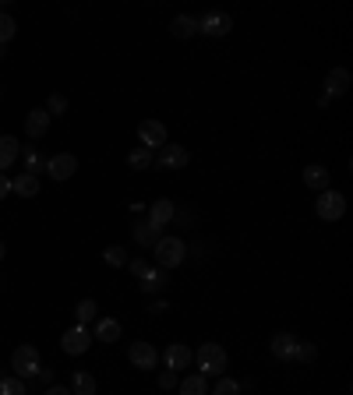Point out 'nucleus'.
<instances>
[{
	"instance_id": "f257e3e1",
	"label": "nucleus",
	"mask_w": 353,
	"mask_h": 395,
	"mask_svg": "<svg viewBox=\"0 0 353 395\" xmlns=\"http://www.w3.org/2000/svg\"><path fill=\"white\" fill-rule=\"evenodd\" d=\"M194 363H198V374H219L223 377V367H226V349L219 342H202L194 349Z\"/></svg>"
},
{
	"instance_id": "f03ea898",
	"label": "nucleus",
	"mask_w": 353,
	"mask_h": 395,
	"mask_svg": "<svg viewBox=\"0 0 353 395\" xmlns=\"http://www.w3.org/2000/svg\"><path fill=\"white\" fill-rule=\"evenodd\" d=\"M152 251H156V268H177L184 261V254H187L180 237H159Z\"/></svg>"
},
{
	"instance_id": "7ed1b4c3",
	"label": "nucleus",
	"mask_w": 353,
	"mask_h": 395,
	"mask_svg": "<svg viewBox=\"0 0 353 395\" xmlns=\"http://www.w3.org/2000/svg\"><path fill=\"white\" fill-rule=\"evenodd\" d=\"M314 212H318V219L335 222V219H342V212H346V198H342L339 191H321L318 201H314Z\"/></svg>"
},
{
	"instance_id": "20e7f679",
	"label": "nucleus",
	"mask_w": 353,
	"mask_h": 395,
	"mask_svg": "<svg viewBox=\"0 0 353 395\" xmlns=\"http://www.w3.org/2000/svg\"><path fill=\"white\" fill-rule=\"evenodd\" d=\"M11 367H15L18 377L39 374V349H36V346H18V349L11 353Z\"/></svg>"
},
{
	"instance_id": "39448f33",
	"label": "nucleus",
	"mask_w": 353,
	"mask_h": 395,
	"mask_svg": "<svg viewBox=\"0 0 353 395\" xmlns=\"http://www.w3.org/2000/svg\"><path fill=\"white\" fill-rule=\"evenodd\" d=\"M61 346H64V353H71V356H82V353L92 346V332H89L85 325H75V328H68V332H64Z\"/></svg>"
},
{
	"instance_id": "423d86ee",
	"label": "nucleus",
	"mask_w": 353,
	"mask_h": 395,
	"mask_svg": "<svg viewBox=\"0 0 353 395\" xmlns=\"http://www.w3.org/2000/svg\"><path fill=\"white\" fill-rule=\"evenodd\" d=\"M138 142H142V149H163L166 145V127L159 124V120H142L138 124Z\"/></svg>"
},
{
	"instance_id": "0eeeda50",
	"label": "nucleus",
	"mask_w": 353,
	"mask_h": 395,
	"mask_svg": "<svg viewBox=\"0 0 353 395\" xmlns=\"http://www.w3.org/2000/svg\"><path fill=\"white\" fill-rule=\"evenodd\" d=\"M230 29H233V18L226 11H209L198 22V32H205V36H230Z\"/></svg>"
},
{
	"instance_id": "6e6552de",
	"label": "nucleus",
	"mask_w": 353,
	"mask_h": 395,
	"mask_svg": "<svg viewBox=\"0 0 353 395\" xmlns=\"http://www.w3.org/2000/svg\"><path fill=\"white\" fill-rule=\"evenodd\" d=\"M187 159H191V156H187L184 145H163L159 156H156V166H159V170H184Z\"/></svg>"
},
{
	"instance_id": "1a4fd4ad",
	"label": "nucleus",
	"mask_w": 353,
	"mask_h": 395,
	"mask_svg": "<svg viewBox=\"0 0 353 395\" xmlns=\"http://www.w3.org/2000/svg\"><path fill=\"white\" fill-rule=\"evenodd\" d=\"M75 170H78V159H75L71 152H61V156L47 159V173H50V180H71Z\"/></svg>"
},
{
	"instance_id": "9d476101",
	"label": "nucleus",
	"mask_w": 353,
	"mask_h": 395,
	"mask_svg": "<svg viewBox=\"0 0 353 395\" xmlns=\"http://www.w3.org/2000/svg\"><path fill=\"white\" fill-rule=\"evenodd\" d=\"M128 360H131L138 370H152V367L159 363V353H156L152 342H135V346L128 349Z\"/></svg>"
},
{
	"instance_id": "9b49d317",
	"label": "nucleus",
	"mask_w": 353,
	"mask_h": 395,
	"mask_svg": "<svg viewBox=\"0 0 353 395\" xmlns=\"http://www.w3.org/2000/svg\"><path fill=\"white\" fill-rule=\"evenodd\" d=\"M173 212H177V208H173V201H170V198H159V201H152V208H149V222L163 233V226L173 219Z\"/></svg>"
},
{
	"instance_id": "f8f14e48",
	"label": "nucleus",
	"mask_w": 353,
	"mask_h": 395,
	"mask_svg": "<svg viewBox=\"0 0 353 395\" xmlns=\"http://www.w3.org/2000/svg\"><path fill=\"white\" fill-rule=\"evenodd\" d=\"M346 89H349V71H346V68H332L328 78H325V92H328V96H346ZM328 96H325V99H328Z\"/></svg>"
},
{
	"instance_id": "ddd939ff",
	"label": "nucleus",
	"mask_w": 353,
	"mask_h": 395,
	"mask_svg": "<svg viewBox=\"0 0 353 395\" xmlns=\"http://www.w3.org/2000/svg\"><path fill=\"white\" fill-rule=\"evenodd\" d=\"M272 353H275V360H293L297 356V335H290V332H279L275 339H272Z\"/></svg>"
},
{
	"instance_id": "4468645a",
	"label": "nucleus",
	"mask_w": 353,
	"mask_h": 395,
	"mask_svg": "<svg viewBox=\"0 0 353 395\" xmlns=\"http://www.w3.org/2000/svg\"><path fill=\"white\" fill-rule=\"evenodd\" d=\"M50 131V113L47 110H32L29 117H25V134L29 138H43Z\"/></svg>"
},
{
	"instance_id": "2eb2a0df",
	"label": "nucleus",
	"mask_w": 353,
	"mask_h": 395,
	"mask_svg": "<svg viewBox=\"0 0 353 395\" xmlns=\"http://www.w3.org/2000/svg\"><path fill=\"white\" fill-rule=\"evenodd\" d=\"M304 187H311V191H318V194H321V191H328V170H325V166H318V163H314V166H307V170H304Z\"/></svg>"
},
{
	"instance_id": "dca6fc26",
	"label": "nucleus",
	"mask_w": 353,
	"mask_h": 395,
	"mask_svg": "<svg viewBox=\"0 0 353 395\" xmlns=\"http://www.w3.org/2000/svg\"><path fill=\"white\" fill-rule=\"evenodd\" d=\"M166 367H170V370H187V367H191V349L180 346V342H173V346L166 349Z\"/></svg>"
},
{
	"instance_id": "f3484780",
	"label": "nucleus",
	"mask_w": 353,
	"mask_h": 395,
	"mask_svg": "<svg viewBox=\"0 0 353 395\" xmlns=\"http://www.w3.org/2000/svg\"><path fill=\"white\" fill-rule=\"evenodd\" d=\"M92 339H99V342H117V339H120V321H117V318H99Z\"/></svg>"
},
{
	"instance_id": "a211bd4d",
	"label": "nucleus",
	"mask_w": 353,
	"mask_h": 395,
	"mask_svg": "<svg viewBox=\"0 0 353 395\" xmlns=\"http://www.w3.org/2000/svg\"><path fill=\"white\" fill-rule=\"evenodd\" d=\"M18 152H22V145H18V138H11V134H4L0 138V173H4L15 159H18Z\"/></svg>"
},
{
	"instance_id": "6ab92c4d",
	"label": "nucleus",
	"mask_w": 353,
	"mask_h": 395,
	"mask_svg": "<svg viewBox=\"0 0 353 395\" xmlns=\"http://www.w3.org/2000/svg\"><path fill=\"white\" fill-rule=\"evenodd\" d=\"M170 32H173L177 39H191V36L198 32V18H191V15H177V18L170 22Z\"/></svg>"
},
{
	"instance_id": "aec40b11",
	"label": "nucleus",
	"mask_w": 353,
	"mask_h": 395,
	"mask_svg": "<svg viewBox=\"0 0 353 395\" xmlns=\"http://www.w3.org/2000/svg\"><path fill=\"white\" fill-rule=\"evenodd\" d=\"M11 191L22 194V198H36L39 194V177L36 173H22L18 180H11Z\"/></svg>"
},
{
	"instance_id": "412c9836",
	"label": "nucleus",
	"mask_w": 353,
	"mask_h": 395,
	"mask_svg": "<svg viewBox=\"0 0 353 395\" xmlns=\"http://www.w3.org/2000/svg\"><path fill=\"white\" fill-rule=\"evenodd\" d=\"M71 395H96V377L85 370H75L71 377Z\"/></svg>"
},
{
	"instance_id": "4be33fe9",
	"label": "nucleus",
	"mask_w": 353,
	"mask_h": 395,
	"mask_svg": "<svg viewBox=\"0 0 353 395\" xmlns=\"http://www.w3.org/2000/svg\"><path fill=\"white\" fill-rule=\"evenodd\" d=\"M159 237H163V233H159V230H156V226H152L149 219L135 226V240H138L142 247H156V240H159Z\"/></svg>"
},
{
	"instance_id": "5701e85b",
	"label": "nucleus",
	"mask_w": 353,
	"mask_h": 395,
	"mask_svg": "<svg viewBox=\"0 0 353 395\" xmlns=\"http://www.w3.org/2000/svg\"><path fill=\"white\" fill-rule=\"evenodd\" d=\"M180 395H209L205 374H187V377L180 381Z\"/></svg>"
},
{
	"instance_id": "b1692460",
	"label": "nucleus",
	"mask_w": 353,
	"mask_h": 395,
	"mask_svg": "<svg viewBox=\"0 0 353 395\" xmlns=\"http://www.w3.org/2000/svg\"><path fill=\"white\" fill-rule=\"evenodd\" d=\"M166 282H170V279H166V268H152V272L142 279V293H159Z\"/></svg>"
},
{
	"instance_id": "393cba45",
	"label": "nucleus",
	"mask_w": 353,
	"mask_h": 395,
	"mask_svg": "<svg viewBox=\"0 0 353 395\" xmlns=\"http://www.w3.org/2000/svg\"><path fill=\"white\" fill-rule=\"evenodd\" d=\"M152 163H156V156L149 149H131V156H128V166L131 170H149Z\"/></svg>"
},
{
	"instance_id": "a878e982",
	"label": "nucleus",
	"mask_w": 353,
	"mask_h": 395,
	"mask_svg": "<svg viewBox=\"0 0 353 395\" xmlns=\"http://www.w3.org/2000/svg\"><path fill=\"white\" fill-rule=\"evenodd\" d=\"M96 314H99L96 300H82V303L75 307V318H78V325H89V321H96Z\"/></svg>"
},
{
	"instance_id": "bb28decb",
	"label": "nucleus",
	"mask_w": 353,
	"mask_h": 395,
	"mask_svg": "<svg viewBox=\"0 0 353 395\" xmlns=\"http://www.w3.org/2000/svg\"><path fill=\"white\" fill-rule=\"evenodd\" d=\"M0 395H25L22 377H0Z\"/></svg>"
},
{
	"instance_id": "cd10ccee",
	"label": "nucleus",
	"mask_w": 353,
	"mask_h": 395,
	"mask_svg": "<svg viewBox=\"0 0 353 395\" xmlns=\"http://www.w3.org/2000/svg\"><path fill=\"white\" fill-rule=\"evenodd\" d=\"M103 258H106V265H113V268H124V265H128V251H124V247H106Z\"/></svg>"
},
{
	"instance_id": "c85d7f7f",
	"label": "nucleus",
	"mask_w": 353,
	"mask_h": 395,
	"mask_svg": "<svg viewBox=\"0 0 353 395\" xmlns=\"http://www.w3.org/2000/svg\"><path fill=\"white\" fill-rule=\"evenodd\" d=\"M212 395H240V384L233 377H219L216 388H212Z\"/></svg>"
},
{
	"instance_id": "c756f323",
	"label": "nucleus",
	"mask_w": 353,
	"mask_h": 395,
	"mask_svg": "<svg viewBox=\"0 0 353 395\" xmlns=\"http://www.w3.org/2000/svg\"><path fill=\"white\" fill-rule=\"evenodd\" d=\"M15 29H18V25H15L11 15H0V43H11V39H15Z\"/></svg>"
},
{
	"instance_id": "7c9ffc66",
	"label": "nucleus",
	"mask_w": 353,
	"mask_h": 395,
	"mask_svg": "<svg viewBox=\"0 0 353 395\" xmlns=\"http://www.w3.org/2000/svg\"><path fill=\"white\" fill-rule=\"evenodd\" d=\"M128 268H131V275H135V279H145V275H149V272H152L156 265H149V261L135 258V261H128Z\"/></svg>"
},
{
	"instance_id": "2f4dec72",
	"label": "nucleus",
	"mask_w": 353,
	"mask_h": 395,
	"mask_svg": "<svg viewBox=\"0 0 353 395\" xmlns=\"http://www.w3.org/2000/svg\"><path fill=\"white\" fill-rule=\"evenodd\" d=\"M314 356H318V346H311V342H297V356H293V360L307 363V360H314Z\"/></svg>"
},
{
	"instance_id": "473e14b6",
	"label": "nucleus",
	"mask_w": 353,
	"mask_h": 395,
	"mask_svg": "<svg viewBox=\"0 0 353 395\" xmlns=\"http://www.w3.org/2000/svg\"><path fill=\"white\" fill-rule=\"evenodd\" d=\"M64 110H68V99H64V96H50V103H47V113H50V117H61Z\"/></svg>"
},
{
	"instance_id": "72a5a7b5",
	"label": "nucleus",
	"mask_w": 353,
	"mask_h": 395,
	"mask_svg": "<svg viewBox=\"0 0 353 395\" xmlns=\"http://www.w3.org/2000/svg\"><path fill=\"white\" fill-rule=\"evenodd\" d=\"M159 384H163V388H173V384H177V370H166V374L159 377Z\"/></svg>"
},
{
	"instance_id": "f704fd0d",
	"label": "nucleus",
	"mask_w": 353,
	"mask_h": 395,
	"mask_svg": "<svg viewBox=\"0 0 353 395\" xmlns=\"http://www.w3.org/2000/svg\"><path fill=\"white\" fill-rule=\"evenodd\" d=\"M8 191H11V180H8L4 173H0V198H8Z\"/></svg>"
},
{
	"instance_id": "c9c22d12",
	"label": "nucleus",
	"mask_w": 353,
	"mask_h": 395,
	"mask_svg": "<svg viewBox=\"0 0 353 395\" xmlns=\"http://www.w3.org/2000/svg\"><path fill=\"white\" fill-rule=\"evenodd\" d=\"M149 311H152V314H163V311H170V307H166V300H156Z\"/></svg>"
},
{
	"instance_id": "e433bc0d",
	"label": "nucleus",
	"mask_w": 353,
	"mask_h": 395,
	"mask_svg": "<svg viewBox=\"0 0 353 395\" xmlns=\"http://www.w3.org/2000/svg\"><path fill=\"white\" fill-rule=\"evenodd\" d=\"M47 395H71V388H61V384H54V388H50Z\"/></svg>"
},
{
	"instance_id": "4c0bfd02",
	"label": "nucleus",
	"mask_w": 353,
	"mask_h": 395,
	"mask_svg": "<svg viewBox=\"0 0 353 395\" xmlns=\"http://www.w3.org/2000/svg\"><path fill=\"white\" fill-rule=\"evenodd\" d=\"M0 261H4V244H0Z\"/></svg>"
}]
</instances>
